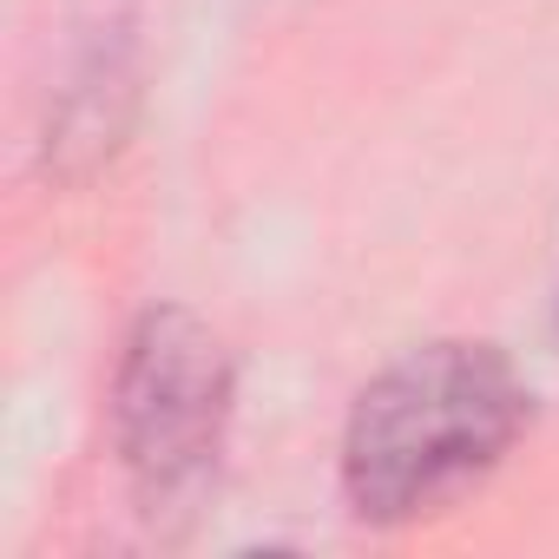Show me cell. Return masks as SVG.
I'll return each instance as SVG.
<instances>
[{"instance_id":"1","label":"cell","mask_w":559,"mask_h":559,"mask_svg":"<svg viewBox=\"0 0 559 559\" xmlns=\"http://www.w3.org/2000/svg\"><path fill=\"white\" fill-rule=\"evenodd\" d=\"M533 389L493 343H421L349 408L343 493L376 526H408L480 487L526 435Z\"/></svg>"},{"instance_id":"2","label":"cell","mask_w":559,"mask_h":559,"mask_svg":"<svg viewBox=\"0 0 559 559\" xmlns=\"http://www.w3.org/2000/svg\"><path fill=\"white\" fill-rule=\"evenodd\" d=\"M230 428V349L224 336L165 304L145 310L112 382V441L139 487V500L158 513L185 493H198L217 467Z\"/></svg>"}]
</instances>
